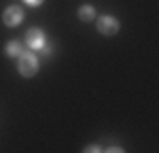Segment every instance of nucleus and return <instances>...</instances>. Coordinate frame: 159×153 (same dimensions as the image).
I'll return each mask as SVG.
<instances>
[{
  "mask_svg": "<svg viewBox=\"0 0 159 153\" xmlns=\"http://www.w3.org/2000/svg\"><path fill=\"white\" fill-rule=\"evenodd\" d=\"M17 72L25 79H30V76H34L38 72V68H40V60H38L36 51L32 49H24L17 58Z\"/></svg>",
  "mask_w": 159,
  "mask_h": 153,
  "instance_id": "1",
  "label": "nucleus"
},
{
  "mask_svg": "<svg viewBox=\"0 0 159 153\" xmlns=\"http://www.w3.org/2000/svg\"><path fill=\"white\" fill-rule=\"evenodd\" d=\"M119 28H121L119 19L112 17V15H100V17H96V30L102 36H115L119 32Z\"/></svg>",
  "mask_w": 159,
  "mask_h": 153,
  "instance_id": "2",
  "label": "nucleus"
},
{
  "mask_svg": "<svg viewBox=\"0 0 159 153\" xmlns=\"http://www.w3.org/2000/svg\"><path fill=\"white\" fill-rule=\"evenodd\" d=\"M24 17H25V11L24 7L19 4H11L2 11V24L9 26V28H17L19 24H24Z\"/></svg>",
  "mask_w": 159,
  "mask_h": 153,
  "instance_id": "3",
  "label": "nucleus"
},
{
  "mask_svg": "<svg viewBox=\"0 0 159 153\" xmlns=\"http://www.w3.org/2000/svg\"><path fill=\"white\" fill-rule=\"evenodd\" d=\"M47 34H45V30H40V28H30L28 32H25V47L32 51H40L45 45H47Z\"/></svg>",
  "mask_w": 159,
  "mask_h": 153,
  "instance_id": "4",
  "label": "nucleus"
},
{
  "mask_svg": "<svg viewBox=\"0 0 159 153\" xmlns=\"http://www.w3.org/2000/svg\"><path fill=\"white\" fill-rule=\"evenodd\" d=\"M76 15H79V19L85 21V24H91V21L98 17V13H96V7H93V4H81L79 11H76Z\"/></svg>",
  "mask_w": 159,
  "mask_h": 153,
  "instance_id": "5",
  "label": "nucleus"
},
{
  "mask_svg": "<svg viewBox=\"0 0 159 153\" xmlns=\"http://www.w3.org/2000/svg\"><path fill=\"white\" fill-rule=\"evenodd\" d=\"M21 51H24L21 40H15V38H13V40H9V43L4 45V55H7V58H17Z\"/></svg>",
  "mask_w": 159,
  "mask_h": 153,
  "instance_id": "6",
  "label": "nucleus"
},
{
  "mask_svg": "<svg viewBox=\"0 0 159 153\" xmlns=\"http://www.w3.org/2000/svg\"><path fill=\"white\" fill-rule=\"evenodd\" d=\"M51 53H53V43H49V40H47V45L40 49V55H45V58H47V55H51Z\"/></svg>",
  "mask_w": 159,
  "mask_h": 153,
  "instance_id": "7",
  "label": "nucleus"
},
{
  "mask_svg": "<svg viewBox=\"0 0 159 153\" xmlns=\"http://www.w3.org/2000/svg\"><path fill=\"white\" fill-rule=\"evenodd\" d=\"M83 151L85 153H89V151H104V147H100V145H89V147H85Z\"/></svg>",
  "mask_w": 159,
  "mask_h": 153,
  "instance_id": "8",
  "label": "nucleus"
},
{
  "mask_svg": "<svg viewBox=\"0 0 159 153\" xmlns=\"http://www.w3.org/2000/svg\"><path fill=\"white\" fill-rule=\"evenodd\" d=\"M24 2L28 4V7H40V4H43L45 0H24Z\"/></svg>",
  "mask_w": 159,
  "mask_h": 153,
  "instance_id": "9",
  "label": "nucleus"
}]
</instances>
